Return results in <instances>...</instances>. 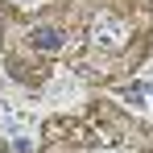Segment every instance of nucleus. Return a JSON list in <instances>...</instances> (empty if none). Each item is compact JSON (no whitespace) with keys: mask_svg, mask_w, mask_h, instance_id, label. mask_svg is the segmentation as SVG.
Here are the masks:
<instances>
[{"mask_svg":"<svg viewBox=\"0 0 153 153\" xmlns=\"http://www.w3.org/2000/svg\"><path fill=\"white\" fill-rule=\"evenodd\" d=\"M33 46H37V50H58V46H62V33H58V29H33Z\"/></svg>","mask_w":153,"mask_h":153,"instance_id":"obj_1","label":"nucleus"}]
</instances>
